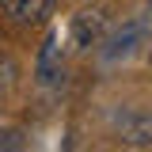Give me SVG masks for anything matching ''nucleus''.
I'll return each instance as SVG.
<instances>
[{
	"mask_svg": "<svg viewBox=\"0 0 152 152\" xmlns=\"http://www.w3.org/2000/svg\"><path fill=\"white\" fill-rule=\"evenodd\" d=\"M107 27H110V15H107V8H80L69 23V46H72L76 53H88L95 46H103V38H107Z\"/></svg>",
	"mask_w": 152,
	"mask_h": 152,
	"instance_id": "f257e3e1",
	"label": "nucleus"
},
{
	"mask_svg": "<svg viewBox=\"0 0 152 152\" xmlns=\"http://www.w3.org/2000/svg\"><path fill=\"white\" fill-rule=\"evenodd\" d=\"M110 129L126 148H152V110H141V107L114 110Z\"/></svg>",
	"mask_w": 152,
	"mask_h": 152,
	"instance_id": "f03ea898",
	"label": "nucleus"
},
{
	"mask_svg": "<svg viewBox=\"0 0 152 152\" xmlns=\"http://www.w3.org/2000/svg\"><path fill=\"white\" fill-rule=\"evenodd\" d=\"M141 42H145V23H141V19H129L122 31H114V34L107 38V46H99V53H103L107 65H118V61H126V57L137 53Z\"/></svg>",
	"mask_w": 152,
	"mask_h": 152,
	"instance_id": "7ed1b4c3",
	"label": "nucleus"
},
{
	"mask_svg": "<svg viewBox=\"0 0 152 152\" xmlns=\"http://www.w3.org/2000/svg\"><path fill=\"white\" fill-rule=\"evenodd\" d=\"M53 0H0V19L8 27H34L50 15Z\"/></svg>",
	"mask_w": 152,
	"mask_h": 152,
	"instance_id": "20e7f679",
	"label": "nucleus"
},
{
	"mask_svg": "<svg viewBox=\"0 0 152 152\" xmlns=\"http://www.w3.org/2000/svg\"><path fill=\"white\" fill-rule=\"evenodd\" d=\"M34 76L38 84H53L57 76H65V65H61V38L50 31L46 42L38 46V57H34Z\"/></svg>",
	"mask_w": 152,
	"mask_h": 152,
	"instance_id": "39448f33",
	"label": "nucleus"
}]
</instances>
